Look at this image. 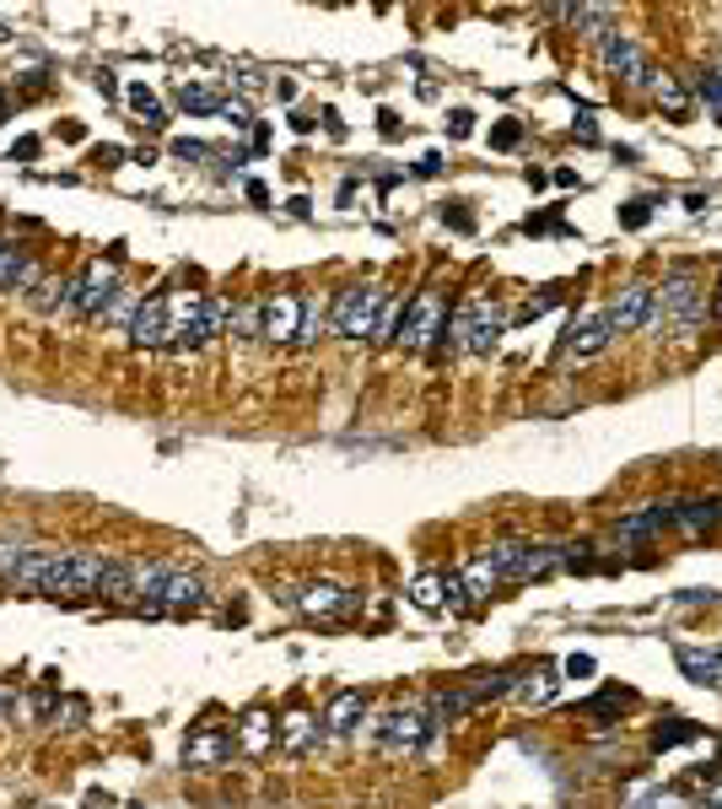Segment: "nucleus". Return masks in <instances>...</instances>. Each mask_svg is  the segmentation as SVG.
I'll use <instances>...</instances> for the list:
<instances>
[{
	"label": "nucleus",
	"instance_id": "21",
	"mask_svg": "<svg viewBox=\"0 0 722 809\" xmlns=\"http://www.w3.org/2000/svg\"><path fill=\"white\" fill-rule=\"evenodd\" d=\"M512 696H518L523 707H545V701L556 696V674H550V669H540V674H529L523 685H512Z\"/></svg>",
	"mask_w": 722,
	"mask_h": 809
},
{
	"label": "nucleus",
	"instance_id": "30",
	"mask_svg": "<svg viewBox=\"0 0 722 809\" xmlns=\"http://www.w3.org/2000/svg\"><path fill=\"white\" fill-rule=\"evenodd\" d=\"M680 740H691V729H685V723H674V729H658V734H653V745H658V750H663V745H680Z\"/></svg>",
	"mask_w": 722,
	"mask_h": 809
},
{
	"label": "nucleus",
	"instance_id": "26",
	"mask_svg": "<svg viewBox=\"0 0 722 809\" xmlns=\"http://www.w3.org/2000/svg\"><path fill=\"white\" fill-rule=\"evenodd\" d=\"M318 329H324V314L307 303V308H302V329H296V345H313V340H318Z\"/></svg>",
	"mask_w": 722,
	"mask_h": 809
},
{
	"label": "nucleus",
	"instance_id": "6",
	"mask_svg": "<svg viewBox=\"0 0 722 809\" xmlns=\"http://www.w3.org/2000/svg\"><path fill=\"white\" fill-rule=\"evenodd\" d=\"M302 298H270V303H259V340H270V345H296V329H302Z\"/></svg>",
	"mask_w": 722,
	"mask_h": 809
},
{
	"label": "nucleus",
	"instance_id": "28",
	"mask_svg": "<svg viewBox=\"0 0 722 809\" xmlns=\"http://www.w3.org/2000/svg\"><path fill=\"white\" fill-rule=\"evenodd\" d=\"M696 92H701V98H707V103L722 114V81H718V76H696Z\"/></svg>",
	"mask_w": 722,
	"mask_h": 809
},
{
	"label": "nucleus",
	"instance_id": "24",
	"mask_svg": "<svg viewBox=\"0 0 722 809\" xmlns=\"http://www.w3.org/2000/svg\"><path fill=\"white\" fill-rule=\"evenodd\" d=\"M647 87H653V98H658V103H663V109H669L674 119L685 114V92L674 87V76H658V71H653V81H647Z\"/></svg>",
	"mask_w": 722,
	"mask_h": 809
},
{
	"label": "nucleus",
	"instance_id": "16",
	"mask_svg": "<svg viewBox=\"0 0 722 809\" xmlns=\"http://www.w3.org/2000/svg\"><path fill=\"white\" fill-rule=\"evenodd\" d=\"M173 103H178L183 114H221V109H227V98H221L216 87H205V81H183V87L173 92Z\"/></svg>",
	"mask_w": 722,
	"mask_h": 809
},
{
	"label": "nucleus",
	"instance_id": "19",
	"mask_svg": "<svg viewBox=\"0 0 722 809\" xmlns=\"http://www.w3.org/2000/svg\"><path fill=\"white\" fill-rule=\"evenodd\" d=\"M410 605H416V610H442V605H447V578L421 572V578L410 583Z\"/></svg>",
	"mask_w": 722,
	"mask_h": 809
},
{
	"label": "nucleus",
	"instance_id": "4",
	"mask_svg": "<svg viewBox=\"0 0 722 809\" xmlns=\"http://www.w3.org/2000/svg\"><path fill=\"white\" fill-rule=\"evenodd\" d=\"M383 303H389V292L383 287H345L340 298H334V334H345V340H362V334H372L378 329V314H383Z\"/></svg>",
	"mask_w": 722,
	"mask_h": 809
},
{
	"label": "nucleus",
	"instance_id": "17",
	"mask_svg": "<svg viewBox=\"0 0 722 809\" xmlns=\"http://www.w3.org/2000/svg\"><path fill=\"white\" fill-rule=\"evenodd\" d=\"M663 308L680 314V319H696V314H701V287H696L691 276H674V281L663 287Z\"/></svg>",
	"mask_w": 722,
	"mask_h": 809
},
{
	"label": "nucleus",
	"instance_id": "15",
	"mask_svg": "<svg viewBox=\"0 0 722 809\" xmlns=\"http://www.w3.org/2000/svg\"><path fill=\"white\" fill-rule=\"evenodd\" d=\"M674 507V529H685V534H701V529H712L722 523V496H696V502H669Z\"/></svg>",
	"mask_w": 722,
	"mask_h": 809
},
{
	"label": "nucleus",
	"instance_id": "35",
	"mask_svg": "<svg viewBox=\"0 0 722 809\" xmlns=\"http://www.w3.org/2000/svg\"><path fill=\"white\" fill-rule=\"evenodd\" d=\"M572 130H578L582 141H593V114H578V125H572Z\"/></svg>",
	"mask_w": 722,
	"mask_h": 809
},
{
	"label": "nucleus",
	"instance_id": "22",
	"mask_svg": "<svg viewBox=\"0 0 722 809\" xmlns=\"http://www.w3.org/2000/svg\"><path fill=\"white\" fill-rule=\"evenodd\" d=\"M270 745H276V723H270L265 712H249V718H243V750L259 756V750H270Z\"/></svg>",
	"mask_w": 722,
	"mask_h": 809
},
{
	"label": "nucleus",
	"instance_id": "12",
	"mask_svg": "<svg viewBox=\"0 0 722 809\" xmlns=\"http://www.w3.org/2000/svg\"><path fill=\"white\" fill-rule=\"evenodd\" d=\"M296 605H302L307 616H324V621H340V616H351V610H356L362 599H356L351 589H334V583H313V589H307V594H302Z\"/></svg>",
	"mask_w": 722,
	"mask_h": 809
},
{
	"label": "nucleus",
	"instance_id": "31",
	"mask_svg": "<svg viewBox=\"0 0 722 809\" xmlns=\"http://www.w3.org/2000/svg\"><path fill=\"white\" fill-rule=\"evenodd\" d=\"M593 669H598V663H593L587 653H572V658H567V674H572V680H587Z\"/></svg>",
	"mask_w": 722,
	"mask_h": 809
},
{
	"label": "nucleus",
	"instance_id": "37",
	"mask_svg": "<svg viewBox=\"0 0 722 809\" xmlns=\"http://www.w3.org/2000/svg\"><path fill=\"white\" fill-rule=\"evenodd\" d=\"M718 81H722V76H718Z\"/></svg>",
	"mask_w": 722,
	"mask_h": 809
},
{
	"label": "nucleus",
	"instance_id": "33",
	"mask_svg": "<svg viewBox=\"0 0 722 809\" xmlns=\"http://www.w3.org/2000/svg\"><path fill=\"white\" fill-rule=\"evenodd\" d=\"M518 136H523L518 125H496V136H491V141H496V147H518Z\"/></svg>",
	"mask_w": 722,
	"mask_h": 809
},
{
	"label": "nucleus",
	"instance_id": "11",
	"mask_svg": "<svg viewBox=\"0 0 722 809\" xmlns=\"http://www.w3.org/2000/svg\"><path fill=\"white\" fill-rule=\"evenodd\" d=\"M609 340H615V329H609V314H587L582 324H572V329H567L561 351H567V356H578V362H582V356H598V351H604Z\"/></svg>",
	"mask_w": 722,
	"mask_h": 809
},
{
	"label": "nucleus",
	"instance_id": "25",
	"mask_svg": "<svg viewBox=\"0 0 722 809\" xmlns=\"http://www.w3.org/2000/svg\"><path fill=\"white\" fill-rule=\"evenodd\" d=\"M313 734H318V723H313L307 712H291V718H287V734H281V740H287V750H307V745H313Z\"/></svg>",
	"mask_w": 722,
	"mask_h": 809
},
{
	"label": "nucleus",
	"instance_id": "32",
	"mask_svg": "<svg viewBox=\"0 0 722 809\" xmlns=\"http://www.w3.org/2000/svg\"><path fill=\"white\" fill-rule=\"evenodd\" d=\"M447 119H453V136H458V141H464V136H474V114H464V109H458V114H447Z\"/></svg>",
	"mask_w": 722,
	"mask_h": 809
},
{
	"label": "nucleus",
	"instance_id": "10",
	"mask_svg": "<svg viewBox=\"0 0 722 809\" xmlns=\"http://www.w3.org/2000/svg\"><path fill=\"white\" fill-rule=\"evenodd\" d=\"M604 314H609V329H615V334L642 329V324L653 319V287H625V292H620Z\"/></svg>",
	"mask_w": 722,
	"mask_h": 809
},
{
	"label": "nucleus",
	"instance_id": "34",
	"mask_svg": "<svg viewBox=\"0 0 722 809\" xmlns=\"http://www.w3.org/2000/svg\"><path fill=\"white\" fill-rule=\"evenodd\" d=\"M416 173H427V178H432V173H442V157H436V152H427V157L416 162Z\"/></svg>",
	"mask_w": 722,
	"mask_h": 809
},
{
	"label": "nucleus",
	"instance_id": "9",
	"mask_svg": "<svg viewBox=\"0 0 722 809\" xmlns=\"http://www.w3.org/2000/svg\"><path fill=\"white\" fill-rule=\"evenodd\" d=\"M442 298L436 292H421L416 303H410V314H405V324H400V340L405 345H432V334H442Z\"/></svg>",
	"mask_w": 722,
	"mask_h": 809
},
{
	"label": "nucleus",
	"instance_id": "14",
	"mask_svg": "<svg viewBox=\"0 0 722 809\" xmlns=\"http://www.w3.org/2000/svg\"><path fill=\"white\" fill-rule=\"evenodd\" d=\"M362 718H367V696L362 691H334L329 707H324V729L329 734H351Z\"/></svg>",
	"mask_w": 722,
	"mask_h": 809
},
{
	"label": "nucleus",
	"instance_id": "13",
	"mask_svg": "<svg viewBox=\"0 0 722 809\" xmlns=\"http://www.w3.org/2000/svg\"><path fill=\"white\" fill-rule=\"evenodd\" d=\"M38 281V265L22 243H0V292H27Z\"/></svg>",
	"mask_w": 722,
	"mask_h": 809
},
{
	"label": "nucleus",
	"instance_id": "18",
	"mask_svg": "<svg viewBox=\"0 0 722 809\" xmlns=\"http://www.w3.org/2000/svg\"><path fill=\"white\" fill-rule=\"evenodd\" d=\"M669 523H674V507H669V502H658V507H647V513L625 518V523H620V540H647V534H658V529H669Z\"/></svg>",
	"mask_w": 722,
	"mask_h": 809
},
{
	"label": "nucleus",
	"instance_id": "23",
	"mask_svg": "<svg viewBox=\"0 0 722 809\" xmlns=\"http://www.w3.org/2000/svg\"><path fill=\"white\" fill-rule=\"evenodd\" d=\"M125 98H130V109L141 114L145 130H162V125H167V114H162V103H156V92H151V87H130Z\"/></svg>",
	"mask_w": 722,
	"mask_h": 809
},
{
	"label": "nucleus",
	"instance_id": "36",
	"mask_svg": "<svg viewBox=\"0 0 722 809\" xmlns=\"http://www.w3.org/2000/svg\"><path fill=\"white\" fill-rule=\"evenodd\" d=\"M0 114H5V92H0Z\"/></svg>",
	"mask_w": 722,
	"mask_h": 809
},
{
	"label": "nucleus",
	"instance_id": "2",
	"mask_svg": "<svg viewBox=\"0 0 722 809\" xmlns=\"http://www.w3.org/2000/svg\"><path fill=\"white\" fill-rule=\"evenodd\" d=\"M119 292H125V287H119V260H92L76 281H65L60 308H71V314H81V319H103Z\"/></svg>",
	"mask_w": 722,
	"mask_h": 809
},
{
	"label": "nucleus",
	"instance_id": "5",
	"mask_svg": "<svg viewBox=\"0 0 722 809\" xmlns=\"http://www.w3.org/2000/svg\"><path fill=\"white\" fill-rule=\"evenodd\" d=\"M598 49H604V65L620 76V81H631V87H647L653 81V65H647V54L620 33V27H609L604 38H598Z\"/></svg>",
	"mask_w": 722,
	"mask_h": 809
},
{
	"label": "nucleus",
	"instance_id": "3",
	"mask_svg": "<svg viewBox=\"0 0 722 809\" xmlns=\"http://www.w3.org/2000/svg\"><path fill=\"white\" fill-rule=\"evenodd\" d=\"M205 599V583L178 567H141V605L145 610H194Z\"/></svg>",
	"mask_w": 722,
	"mask_h": 809
},
{
	"label": "nucleus",
	"instance_id": "27",
	"mask_svg": "<svg viewBox=\"0 0 722 809\" xmlns=\"http://www.w3.org/2000/svg\"><path fill=\"white\" fill-rule=\"evenodd\" d=\"M647 216H653V200H631V205L620 211V222H625V227H642Z\"/></svg>",
	"mask_w": 722,
	"mask_h": 809
},
{
	"label": "nucleus",
	"instance_id": "1",
	"mask_svg": "<svg viewBox=\"0 0 722 809\" xmlns=\"http://www.w3.org/2000/svg\"><path fill=\"white\" fill-rule=\"evenodd\" d=\"M480 561L491 567L496 583H534V578L567 572V551L561 545H518V540H507V545H491Z\"/></svg>",
	"mask_w": 722,
	"mask_h": 809
},
{
	"label": "nucleus",
	"instance_id": "29",
	"mask_svg": "<svg viewBox=\"0 0 722 809\" xmlns=\"http://www.w3.org/2000/svg\"><path fill=\"white\" fill-rule=\"evenodd\" d=\"M221 119H227L232 130H249V109H243V103H232V98H227V109H221Z\"/></svg>",
	"mask_w": 722,
	"mask_h": 809
},
{
	"label": "nucleus",
	"instance_id": "8",
	"mask_svg": "<svg viewBox=\"0 0 722 809\" xmlns=\"http://www.w3.org/2000/svg\"><path fill=\"white\" fill-rule=\"evenodd\" d=\"M432 729L436 723L427 712H389V718H378V745L383 750H421Z\"/></svg>",
	"mask_w": 722,
	"mask_h": 809
},
{
	"label": "nucleus",
	"instance_id": "20",
	"mask_svg": "<svg viewBox=\"0 0 722 809\" xmlns=\"http://www.w3.org/2000/svg\"><path fill=\"white\" fill-rule=\"evenodd\" d=\"M680 669L696 680V685H718V674H722V658H712V653H696V647H685L680 653Z\"/></svg>",
	"mask_w": 722,
	"mask_h": 809
},
{
	"label": "nucleus",
	"instance_id": "7",
	"mask_svg": "<svg viewBox=\"0 0 722 809\" xmlns=\"http://www.w3.org/2000/svg\"><path fill=\"white\" fill-rule=\"evenodd\" d=\"M130 340L136 345H151V351H167V340H173V298H141V308H136V319H130Z\"/></svg>",
	"mask_w": 722,
	"mask_h": 809
}]
</instances>
